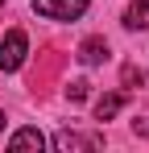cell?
I'll list each match as a JSON object with an SVG mask.
<instances>
[{
    "instance_id": "ba28073f",
    "label": "cell",
    "mask_w": 149,
    "mask_h": 153,
    "mask_svg": "<svg viewBox=\"0 0 149 153\" xmlns=\"http://www.w3.org/2000/svg\"><path fill=\"white\" fill-rule=\"evenodd\" d=\"M87 95H91V83H87V79H74L71 87H66V100L71 103H83Z\"/></svg>"
},
{
    "instance_id": "3957f363",
    "label": "cell",
    "mask_w": 149,
    "mask_h": 153,
    "mask_svg": "<svg viewBox=\"0 0 149 153\" xmlns=\"http://www.w3.org/2000/svg\"><path fill=\"white\" fill-rule=\"evenodd\" d=\"M79 62H83V66H99V62H108V42H104V37H87V42L79 46Z\"/></svg>"
},
{
    "instance_id": "7a4b0ae2",
    "label": "cell",
    "mask_w": 149,
    "mask_h": 153,
    "mask_svg": "<svg viewBox=\"0 0 149 153\" xmlns=\"http://www.w3.org/2000/svg\"><path fill=\"white\" fill-rule=\"evenodd\" d=\"M33 13L46 21H74L87 13V0H33Z\"/></svg>"
},
{
    "instance_id": "52a82bcc",
    "label": "cell",
    "mask_w": 149,
    "mask_h": 153,
    "mask_svg": "<svg viewBox=\"0 0 149 153\" xmlns=\"http://www.w3.org/2000/svg\"><path fill=\"white\" fill-rule=\"evenodd\" d=\"M120 108H124V95H120V91H112V95H99V100H95V120H112Z\"/></svg>"
},
{
    "instance_id": "9c48e42d",
    "label": "cell",
    "mask_w": 149,
    "mask_h": 153,
    "mask_svg": "<svg viewBox=\"0 0 149 153\" xmlns=\"http://www.w3.org/2000/svg\"><path fill=\"white\" fill-rule=\"evenodd\" d=\"M141 83H145V75L137 66H124V87H141Z\"/></svg>"
},
{
    "instance_id": "30bf717a",
    "label": "cell",
    "mask_w": 149,
    "mask_h": 153,
    "mask_svg": "<svg viewBox=\"0 0 149 153\" xmlns=\"http://www.w3.org/2000/svg\"><path fill=\"white\" fill-rule=\"evenodd\" d=\"M133 128H137L141 137H149V120H133Z\"/></svg>"
},
{
    "instance_id": "6da1fadb",
    "label": "cell",
    "mask_w": 149,
    "mask_h": 153,
    "mask_svg": "<svg viewBox=\"0 0 149 153\" xmlns=\"http://www.w3.org/2000/svg\"><path fill=\"white\" fill-rule=\"evenodd\" d=\"M25 54H29L25 29H8L4 42H0V71H21V66H25Z\"/></svg>"
},
{
    "instance_id": "7c38bea8",
    "label": "cell",
    "mask_w": 149,
    "mask_h": 153,
    "mask_svg": "<svg viewBox=\"0 0 149 153\" xmlns=\"http://www.w3.org/2000/svg\"><path fill=\"white\" fill-rule=\"evenodd\" d=\"M0 4H4V0H0Z\"/></svg>"
},
{
    "instance_id": "8fae6325",
    "label": "cell",
    "mask_w": 149,
    "mask_h": 153,
    "mask_svg": "<svg viewBox=\"0 0 149 153\" xmlns=\"http://www.w3.org/2000/svg\"><path fill=\"white\" fill-rule=\"evenodd\" d=\"M0 128H4V112H0Z\"/></svg>"
},
{
    "instance_id": "8992f818",
    "label": "cell",
    "mask_w": 149,
    "mask_h": 153,
    "mask_svg": "<svg viewBox=\"0 0 149 153\" xmlns=\"http://www.w3.org/2000/svg\"><path fill=\"white\" fill-rule=\"evenodd\" d=\"M99 141L95 137H79V132H58L54 137V149H62V153H71V149H95Z\"/></svg>"
},
{
    "instance_id": "5b68a950",
    "label": "cell",
    "mask_w": 149,
    "mask_h": 153,
    "mask_svg": "<svg viewBox=\"0 0 149 153\" xmlns=\"http://www.w3.org/2000/svg\"><path fill=\"white\" fill-rule=\"evenodd\" d=\"M124 29H149V0H133L124 8Z\"/></svg>"
},
{
    "instance_id": "277c9868",
    "label": "cell",
    "mask_w": 149,
    "mask_h": 153,
    "mask_svg": "<svg viewBox=\"0 0 149 153\" xmlns=\"http://www.w3.org/2000/svg\"><path fill=\"white\" fill-rule=\"evenodd\" d=\"M8 149L21 153V149H46V137L37 132V128H17L13 137H8Z\"/></svg>"
}]
</instances>
